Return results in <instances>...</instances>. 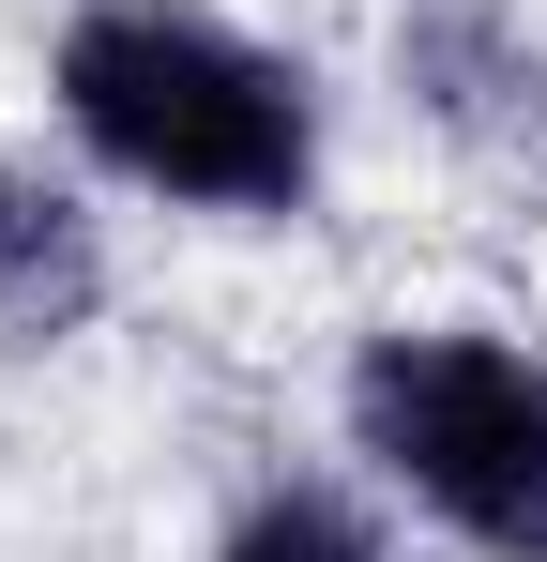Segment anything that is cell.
Listing matches in <instances>:
<instances>
[{"label":"cell","instance_id":"7a4b0ae2","mask_svg":"<svg viewBox=\"0 0 547 562\" xmlns=\"http://www.w3.org/2000/svg\"><path fill=\"white\" fill-rule=\"evenodd\" d=\"M365 471L471 562H547V366L487 319H380L350 350Z\"/></svg>","mask_w":547,"mask_h":562},{"label":"cell","instance_id":"5b68a950","mask_svg":"<svg viewBox=\"0 0 547 562\" xmlns=\"http://www.w3.org/2000/svg\"><path fill=\"white\" fill-rule=\"evenodd\" d=\"M213 562H395V548L365 532V502H335V486H259L213 532Z\"/></svg>","mask_w":547,"mask_h":562},{"label":"cell","instance_id":"6da1fadb","mask_svg":"<svg viewBox=\"0 0 547 562\" xmlns=\"http://www.w3.org/2000/svg\"><path fill=\"white\" fill-rule=\"evenodd\" d=\"M46 92L77 122L107 183L168 198V213H304L320 198V92L304 61H274L259 31H228L213 0H77L46 46Z\"/></svg>","mask_w":547,"mask_h":562},{"label":"cell","instance_id":"277c9868","mask_svg":"<svg viewBox=\"0 0 547 562\" xmlns=\"http://www.w3.org/2000/svg\"><path fill=\"white\" fill-rule=\"evenodd\" d=\"M91 319H107V228H91L46 168L0 153V350H15V366H31V350H77Z\"/></svg>","mask_w":547,"mask_h":562},{"label":"cell","instance_id":"3957f363","mask_svg":"<svg viewBox=\"0 0 547 562\" xmlns=\"http://www.w3.org/2000/svg\"><path fill=\"white\" fill-rule=\"evenodd\" d=\"M395 77H411V106H426L442 137H471L487 168H533L547 183V46L517 15H487V0L395 15Z\"/></svg>","mask_w":547,"mask_h":562}]
</instances>
